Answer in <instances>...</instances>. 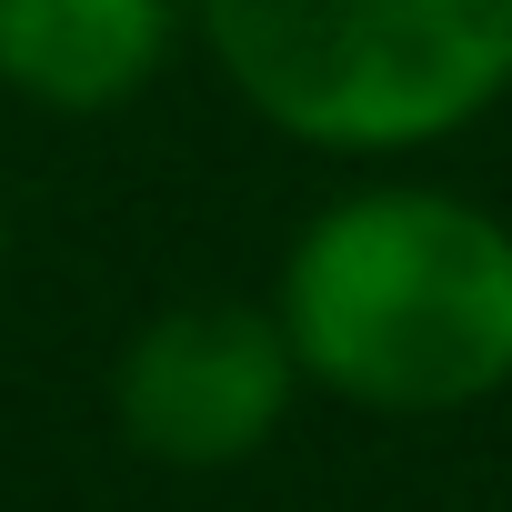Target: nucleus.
Returning a JSON list of instances; mask_svg holds the SVG:
<instances>
[{"instance_id": "nucleus-4", "label": "nucleus", "mask_w": 512, "mask_h": 512, "mask_svg": "<svg viewBox=\"0 0 512 512\" xmlns=\"http://www.w3.org/2000/svg\"><path fill=\"white\" fill-rule=\"evenodd\" d=\"M181 41L191 0H0V91L41 121H111Z\"/></svg>"}, {"instance_id": "nucleus-2", "label": "nucleus", "mask_w": 512, "mask_h": 512, "mask_svg": "<svg viewBox=\"0 0 512 512\" xmlns=\"http://www.w3.org/2000/svg\"><path fill=\"white\" fill-rule=\"evenodd\" d=\"M191 41L272 141L402 171L512 101V0H191Z\"/></svg>"}, {"instance_id": "nucleus-1", "label": "nucleus", "mask_w": 512, "mask_h": 512, "mask_svg": "<svg viewBox=\"0 0 512 512\" xmlns=\"http://www.w3.org/2000/svg\"><path fill=\"white\" fill-rule=\"evenodd\" d=\"M272 322L302 392L442 422L512 392V221L422 171L332 191L272 272Z\"/></svg>"}, {"instance_id": "nucleus-3", "label": "nucleus", "mask_w": 512, "mask_h": 512, "mask_svg": "<svg viewBox=\"0 0 512 512\" xmlns=\"http://www.w3.org/2000/svg\"><path fill=\"white\" fill-rule=\"evenodd\" d=\"M292 402H302L292 342H282L272 302H241V292L161 302L111 352V432L161 472H241V462H262L282 442Z\"/></svg>"}, {"instance_id": "nucleus-5", "label": "nucleus", "mask_w": 512, "mask_h": 512, "mask_svg": "<svg viewBox=\"0 0 512 512\" xmlns=\"http://www.w3.org/2000/svg\"><path fill=\"white\" fill-rule=\"evenodd\" d=\"M11 251H21V211H11V181H0V272H11Z\"/></svg>"}]
</instances>
